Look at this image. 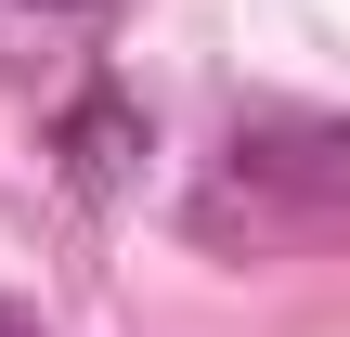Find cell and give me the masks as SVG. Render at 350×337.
<instances>
[{
    "mask_svg": "<svg viewBox=\"0 0 350 337\" xmlns=\"http://www.w3.org/2000/svg\"><path fill=\"white\" fill-rule=\"evenodd\" d=\"M0 337H39V325H26V312H0Z\"/></svg>",
    "mask_w": 350,
    "mask_h": 337,
    "instance_id": "3957f363",
    "label": "cell"
},
{
    "mask_svg": "<svg viewBox=\"0 0 350 337\" xmlns=\"http://www.w3.org/2000/svg\"><path fill=\"white\" fill-rule=\"evenodd\" d=\"M52 13H117V0H52Z\"/></svg>",
    "mask_w": 350,
    "mask_h": 337,
    "instance_id": "7a4b0ae2",
    "label": "cell"
},
{
    "mask_svg": "<svg viewBox=\"0 0 350 337\" xmlns=\"http://www.w3.org/2000/svg\"><path fill=\"white\" fill-rule=\"evenodd\" d=\"M208 234L221 247H338L350 234V117L312 104H260L221 156H208Z\"/></svg>",
    "mask_w": 350,
    "mask_h": 337,
    "instance_id": "6da1fadb",
    "label": "cell"
}]
</instances>
